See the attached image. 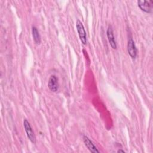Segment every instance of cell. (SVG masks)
I'll list each match as a JSON object with an SVG mask.
<instances>
[{
	"mask_svg": "<svg viewBox=\"0 0 153 153\" xmlns=\"http://www.w3.org/2000/svg\"><path fill=\"white\" fill-rule=\"evenodd\" d=\"M117 152H125V151H124V150H122V149H118V151H117Z\"/></svg>",
	"mask_w": 153,
	"mask_h": 153,
	"instance_id": "9c48e42d",
	"label": "cell"
},
{
	"mask_svg": "<svg viewBox=\"0 0 153 153\" xmlns=\"http://www.w3.org/2000/svg\"><path fill=\"white\" fill-rule=\"evenodd\" d=\"M107 36L109 42V44L111 46V47L113 49H116L117 48V44L116 41L114 36V33H113V29L111 26H109V27L107 29Z\"/></svg>",
	"mask_w": 153,
	"mask_h": 153,
	"instance_id": "8992f818",
	"label": "cell"
},
{
	"mask_svg": "<svg viewBox=\"0 0 153 153\" xmlns=\"http://www.w3.org/2000/svg\"><path fill=\"white\" fill-rule=\"evenodd\" d=\"M32 36H33V40H34L36 44H40V42H41V36H40L39 31L38 30L37 28L35 26H32Z\"/></svg>",
	"mask_w": 153,
	"mask_h": 153,
	"instance_id": "ba28073f",
	"label": "cell"
},
{
	"mask_svg": "<svg viewBox=\"0 0 153 153\" xmlns=\"http://www.w3.org/2000/svg\"><path fill=\"white\" fill-rule=\"evenodd\" d=\"M127 50L129 55L133 59H134L137 55V48L135 45L134 41L130 38L128 41Z\"/></svg>",
	"mask_w": 153,
	"mask_h": 153,
	"instance_id": "5b68a950",
	"label": "cell"
},
{
	"mask_svg": "<svg viewBox=\"0 0 153 153\" xmlns=\"http://www.w3.org/2000/svg\"><path fill=\"white\" fill-rule=\"evenodd\" d=\"M48 87L49 89L53 92H56L57 91L59 88V82L58 78L56 75H51V76L49 78Z\"/></svg>",
	"mask_w": 153,
	"mask_h": 153,
	"instance_id": "277c9868",
	"label": "cell"
},
{
	"mask_svg": "<svg viewBox=\"0 0 153 153\" xmlns=\"http://www.w3.org/2000/svg\"><path fill=\"white\" fill-rule=\"evenodd\" d=\"M23 126H24V128H25V130L26 133L27 137L29 138V139L30 140L31 142H32L33 143H36V136L35 135V133L32 130V128L30 123L26 119H25L23 121Z\"/></svg>",
	"mask_w": 153,
	"mask_h": 153,
	"instance_id": "6da1fadb",
	"label": "cell"
},
{
	"mask_svg": "<svg viewBox=\"0 0 153 153\" xmlns=\"http://www.w3.org/2000/svg\"><path fill=\"white\" fill-rule=\"evenodd\" d=\"M138 7L140 8V9L148 13H150L152 11V5H153V1H137Z\"/></svg>",
	"mask_w": 153,
	"mask_h": 153,
	"instance_id": "3957f363",
	"label": "cell"
},
{
	"mask_svg": "<svg viewBox=\"0 0 153 153\" xmlns=\"http://www.w3.org/2000/svg\"><path fill=\"white\" fill-rule=\"evenodd\" d=\"M76 27L81 41L83 44H85L87 43V34L84 26L80 20H78L76 21Z\"/></svg>",
	"mask_w": 153,
	"mask_h": 153,
	"instance_id": "7a4b0ae2",
	"label": "cell"
},
{
	"mask_svg": "<svg viewBox=\"0 0 153 153\" xmlns=\"http://www.w3.org/2000/svg\"><path fill=\"white\" fill-rule=\"evenodd\" d=\"M84 142L87 146V148L91 151V152H99V151L97 149L96 146L94 145L93 142L86 136H83Z\"/></svg>",
	"mask_w": 153,
	"mask_h": 153,
	"instance_id": "52a82bcc",
	"label": "cell"
}]
</instances>
